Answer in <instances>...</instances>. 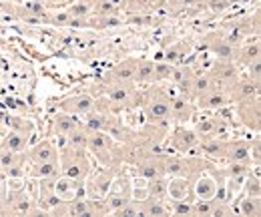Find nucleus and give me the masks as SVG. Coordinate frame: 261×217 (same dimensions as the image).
I'll list each match as a JSON object with an SVG mask.
<instances>
[{
	"instance_id": "f257e3e1",
	"label": "nucleus",
	"mask_w": 261,
	"mask_h": 217,
	"mask_svg": "<svg viewBox=\"0 0 261 217\" xmlns=\"http://www.w3.org/2000/svg\"><path fill=\"white\" fill-rule=\"evenodd\" d=\"M171 101L173 97L163 87H153L141 97V109L145 121L153 125H167L171 121Z\"/></svg>"
},
{
	"instance_id": "f03ea898",
	"label": "nucleus",
	"mask_w": 261,
	"mask_h": 217,
	"mask_svg": "<svg viewBox=\"0 0 261 217\" xmlns=\"http://www.w3.org/2000/svg\"><path fill=\"white\" fill-rule=\"evenodd\" d=\"M59 165L63 175L76 181H85L93 171V161L87 149H70V147L59 149Z\"/></svg>"
},
{
	"instance_id": "7ed1b4c3",
	"label": "nucleus",
	"mask_w": 261,
	"mask_h": 217,
	"mask_svg": "<svg viewBox=\"0 0 261 217\" xmlns=\"http://www.w3.org/2000/svg\"><path fill=\"white\" fill-rule=\"evenodd\" d=\"M105 97L111 103V109L115 113L130 109V107H139L141 105V97L143 93L137 89L135 83H107L105 87Z\"/></svg>"
},
{
	"instance_id": "20e7f679",
	"label": "nucleus",
	"mask_w": 261,
	"mask_h": 217,
	"mask_svg": "<svg viewBox=\"0 0 261 217\" xmlns=\"http://www.w3.org/2000/svg\"><path fill=\"white\" fill-rule=\"evenodd\" d=\"M197 147H199V137L191 127L175 125V129L169 133V151L189 155V153H197Z\"/></svg>"
},
{
	"instance_id": "39448f33",
	"label": "nucleus",
	"mask_w": 261,
	"mask_h": 217,
	"mask_svg": "<svg viewBox=\"0 0 261 217\" xmlns=\"http://www.w3.org/2000/svg\"><path fill=\"white\" fill-rule=\"evenodd\" d=\"M119 171L115 167H102L98 171H91V175L85 179V195L87 197H97V199H105V195L109 193L111 183L115 179Z\"/></svg>"
},
{
	"instance_id": "423d86ee",
	"label": "nucleus",
	"mask_w": 261,
	"mask_h": 217,
	"mask_svg": "<svg viewBox=\"0 0 261 217\" xmlns=\"http://www.w3.org/2000/svg\"><path fill=\"white\" fill-rule=\"evenodd\" d=\"M6 209H8L10 213H20V215H36V213H42V209L36 205V201L29 195V191H27L24 187L10 189V191H8Z\"/></svg>"
},
{
	"instance_id": "0eeeda50",
	"label": "nucleus",
	"mask_w": 261,
	"mask_h": 217,
	"mask_svg": "<svg viewBox=\"0 0 261 217\" xmlns=\"http://www.w3.org/2000/svg\"><path fill=\"white\" fill-rule=\"evenodd\" d=\"M235 115L249 131L259 135V94L235 103Z\"/></svg>"
},
{
	"instance_id": "6e6552de",
	"label": "nucleus",
	"mask_w": 261,
	"mask_h": 217,
	"mask_svg": "<svg viewBox=\"0 0 261 217\" xmlns=\"http://www.w3.org/2000/svg\"><path fill=\"white\" fill-rule=\"evenodd\" d=\"M209 75L213 77L217 87L227 89L239 79V66L231 59H215L211 68H209Z\"/></svg>"
},
{
	"instance_id": "1a4fd4ad",
	"label": "nucleus",
	"mask_w": 261,
	"mask_h": 217,
	"mask_svg": "<svg viewBox=\"0 0 261 217\" xmlns=\"http://www.w3.org/2000/svg\"><path fill=\"white\" fill-rule=\"evenodd\" d=\"M191 197L193 199H217L219 197V181L207 171L197 173L191 179Z\"/></svg>"
},
{
	"instance_id": "9d476101",
	"label": "nucleus",
	"mask_w": 261,
	"mask_h": 217,
	"mask_svg": "<svg viewBox=\"0 0 261 217\" xmlns=\"http://www.w3.org/2000/svg\"><path fill=\"white\" fill-rule=\"evenodd\" d=\"M95 99L93 94L89 93H79V94H70V97H65L61 103H59V111H65V113H70L74 117H83L87 115L89 111L95 109Z\"/></svg>"
},
{
	"instance_id": "9b49d317",
	"label": "nucleus",
	"mask_w": 261,
	"mask_h": 217,
	"mask_svg": "<svg viewBox=\"0 0 261 217\" xmlns=\"http://www.w3.org/2000/svg\"><path fill=\"white\" fill-rule=\"evenodd\" d=\"M193 131L197 133L199 141L203 139H211V137H221L227 133V121L223 117H215V115H209V117H201L195 121Z\"/></svg>"
},
{
	"instance_id": "f8f14e48",
	"label": "nucleus",
	"mask_w": 261,
	"mask_h": 217,
	"mask_svg": "<svg viewBox=\"0 0 261 217\" xmlns=\"http://www.w3.org/2000/svg\"><path fill=\"white\" fill-rule=\"evenodd\" d=\"M227 93L229 103H239V101H245V99H251V97H257L259 94V81H253L249 77H239L231 87L225 89Z\"/></svg>"
},
{
	"instance_id": "ddd939ff",
	"label": "nucleus",
	"mask_w": 261,
	"mask_h": 217,
	"mask_svg": "<svg viewBox=\"0 0 261 217\" xmlns=\"http://www.w3.org/2000/svg\"><path fill=\"white\" fill-rule=\"evenodd\" d=\"M227 143H229V139H225V135H221V137H211V139H203V141H199L197 153H201L205 159H211V161H225Z\"/></svg>"
},
{
	"instance_id": "4468645a",
	"label": "nucleus",
	"mask_w": 261,
	"mask_h": 217,
	"mask_svg": "<svg viewBox=\"0 0 261 217\" xmlns=\"http://www.w3.org/2000/svg\"><path fill=\"white\" fill-rule=\"evenodd\" d=\"M24 157H27V165L29 163H42V161H55V159H59V147L55 145L53 139H44V141H38L36 145H33L31 149L27 147Z\"/></svg>"
},
{
	"instance_id": "2eb2a0df",
	"label": "nucleus",
	"mask_w": 261,
	"mask_h": 217,
	"mask_svg": "<svg viewBox=\"0 0 261 217\" xmlns=\"http://www.w3.org/2000/svg\"><path fill=\"white\" fill-rule=\"evenodd\" d=\"M55 193L61 201H68V199H74V197H81L85 195V181H76V179H70L66 175H57L55 177Z\"/></svg>"
},
{
	"instance_id": "dca6fc26",
	"label": "nucleus",
	"mask_w": 261,
	"mask_h": 217,
	"mask_svg": "<svg viewBox=\"0 0 261 217\" xmlns=\"http://www.w3.org/2000/svg\"><path fill=\"white\" fill-rule=\"evenodd\" d=\"M195 115V101L177 94L171 101V121H175L177 125H185L187 121H191Z\"/></svg>"
},
{
	"instance_id": "f3484780",
	"label": "nucleus",
	"mask_w": 261,
	"mask_h": 217,
	"mask_svg": "<svg viewBox=\"0 0 261 217\" xmlns=\"http://www.w3.org/2000/svg\"><path fill=\"white\" fill-rule=\"evenodd\" d=\"M195 103L199 105V109H203V111H217V109H223L225 105H229V99L225 89L213 87L207 93L199 94L195 99Z\"/></svg>"
},
{
	"instance_id": "a211bd4d",
	"label": "nucleus",
	"mask_w": 261,
	"mask_h": 217,
	"mask_svg": "<svg viewBox=\"0 0 261 217\" xmlns=\"http://www.w3.org/2000/svg\"><path fill=\"white\" fill-rule=\"evenodd\" d=\"M137 61L139 59H125L119 64H115L107 77H105V83H133L135 79V70H137Z\"/></svg>"
},
{
	"instance_id": "6ab92c4d",
	"label": "nucleus",
	"mask_w": 261,
	"mask_h": 217,
	"mask_svg": "<svg viewBox=\"0 0 261 217\" xmlns=\"http://www.w3.org/2000/svg\"><path fill=\"white\" fill-rule=\"evenodd\" d=\"M81 125V119L70 115V113H65V111H59L53 119H50V127H48V135L53 137H66L74 127Z\"/></svg>"
},
{
	"instance_id": "aec40b11",
	"label": "nucleus",
	"mask_w": 261,
	"mask_h": 217,
	"mask_svg": "<svg viewBox=\"0 0 261 217\" xmlns=\"http://www.w3.org/2000/svg\"><path fill=\"white\" fill-rule=\"evenodd\" d=\"M191 199V179L187 177H167V201Z\"/></svg>"
},
{
	"instance_id": "412c9836",
	"label": "nucleus",
	"mask_w": 261,
	"mask_h": 217,
	"mask_svg": "<svg viewBox=\"0 0 261 217\" xmlns=\"http://www.w3.org/2000/svg\"><path fill=\"white\" fill-rule=\"evenodd\" d=\"M205 46L217 59H231L233 61V57H235V44H231L223 34H209V36H205Z\"/></svg>"
},
{
	"instance_id": "4be33fe9",
	"label": "nucleus",
	"mask_w": 261,
	"mask_h": 217,
	"mask_svg": "<svg viewBox=\"0 0 261 217\" xmlns=\"http://www.w3.org/2000/svg\"><path fill=\"white\" fill-rule=\"evenodd\" d=\"M57 175H61L59 159L42 161V163H29V169L24 173V177H31V179H50V177H57Z\"/></svg>"
},
{
	"instance_id": "5701e85b",
	"label": "nucleus",
	"mask_w": 261,
	"mask_h": 217,
	"mask_svg": "<svg viewBox=\"0 0 261 217\" xmlns=\"http://www.w3.org/2000/svg\"><path fill=\"white\" fill-rule=\"evenodd\" d=\"M259 59V42H257V36L253 40H247V42H239L235 46V57L233 61L237 66H245L251 61Z\"/></svg>"
},
{
	"instance_id": "b1692460",
	"label": "nucleus",
	"mask_w": 261,
	"mask_h": 217,
	"mask_svg": "<svg viewBox=\"0 0 261 217\" xmlns=\"http://www.w3.org/2000/svg\"><path fill=\"white\" fill-rule=\"evenodd\" d=\"M227 161H251V141L249 139H229Z\"/></svg>"
},
{
	"instance_id": "393cba45",
	"label": "nucleus",
	"mask_w": 261,
	"mask_h": 217,
	"mask_svg": "<svg viewBox=\"0 0 261 217\" xmlns=\"http://www.w3.org/2000/svg\"><path fill=\"white\" fill-rule=\"evenodd\" d=\"M133 83L137 87L155 85V61H151V59H139L137 61V70H135Z\"/></svg>"
},
{
	"instance_id": "a878e982",
	"label": "nucleus",
	"mask_w": 261,
	"mask_h": 217,
	"mask_svg": "<svg viewBox=\"0 0 261 217\" xmlns=\"http://www.w3.org/2000/svg\"><path fill=\"white\" fill-rule=\"evenodd\" d=\"M139 201V209H141V215L147 217H161V215H169L171 209L167 205V201L163 199H153V197H143V199H137Z\"/></svg>"
},
{
	"instance_id": "bb28decb",
	"label": "nucleus",
	"mask_w": 261,
	"mask_h": 217,
	"mask_svg": "<svg viewBox=\"0 0 261 217\" xmlns=\"http://www.w3.org/2000/svg\"><path fill=\"white\" fill-rule=\"evenodd\" d=\"M113 115H115V113H105V111L93 109V111H89L87 115H83V117H81V125H83L89 133L105 131V127H107L109 119H111Z\"/></svg>"
},
{
	"instance_id": "cd10ccee",
	"label": "nucleus",
	"mask_w": 261,
	"mask_h": 217,
	"mask_svg": "<svg viewBox=\"0 0 261 217\" xmlns=\"http://www.w3.org/2000/svg\"><path fill=\"white\" fill-rule=\"evenodd\" d=\"M29 139L27 135H20V133H14V131H8L6 137L2 139L0 143V151H12V153H22L27 151L29 147Z\"/></svg>"
},
{
	"instance_id": "c85d7f7f",
	"label": "nucleus",
	"mask_w": 261,
	"mask_h": 217,
	"mask_svg": "<svg viewBox=\"0 0 261 217\" xmlns=\"http://www.w3.org/2000/svg\"><path fill=\"white\" fill-rule=\"evenodd\" d=\"M65 139V147H70V149H87V145H89V131L83 127V125H79V127H74Z\"/></svg>"
},
{
	"instance_id": "c756f323",
	"label": "nucleus",
	"mask_w": 261,
	"mask_h": 217,
	"mask_svg": "<svg viewBox=\"0 0 261 217\" xmlns=\"http://www.w3.org/2000/svg\"><path fill=\"white\" fill-rule=\"evenodd\" d=\"M237 213L243 217H259L261 215V197L243 195L237 203Z\"/></svg>"
},
{
	"instance_id": "7c9ffc66",
	"label": "nucleus",
	"mask_w": 261,
	"mask_h": 217,
	"mask_svg": "<svg viewBox=\"0 0 261 217\" xmlns=\"http://www.w3.org/2000/svg\"><path fill=\"white\" fill-rule=\"evenodd\" d=\"M213 87H217V85H215L213 77L209 75V70H205V73H195V75H193V83H191L193 101H195L199 94L207 93V91H209V89H213Z\"/></svg>"
},
{
	"instance_id": "2f4dec72",
	"label": "nucleus",
	"mask_w": 261,
	"mask_h": 217,
	"mask_svg": "<svg viewBox=\"0 0 261 217\" xmlns=\"http://www.w3.org/2000/svg\"><path fill=\"white\" fill-rule=\"evenodd\" d=\"M4 119H6L8 131H14V133H20V135H27V137L33 135L34 127L29 119H24V117H16V115H6Z\"/></svg>"
},
{
	"instance_id": "473e14b6",
	"label": "nucleus",
	"mask_w": 261,
	"mask_h": 217,
	"mask_svg": "<svg viewBox=\"0 0 261 217\" xmlns=\"http://www.w3.org/2000/svg\"><path fill=\"white\" fill-rule=\"evenodd\" d=\"M243 193L249 195V197H261V181H259V175L255 171H249L243 179Z\"/></svg>"
},
{
	"instance_id": "72a5a7b5",
	"label": "nucleus",
	"mask_w": 261,
	"mask_h": 217,
	"mask_svg": "<svg viewBox=\"0 0 261 217\" xmlns=\"http://www.w3.org/2000/svg\"><path fill=\"white\" fill-rule=\"evenodd\" d=\"M66 12L72 16V18H89L93 14V4L89 0H76L74 4H70L66 8Z\"/></svg>"
},
{
	"instance_id": "f704fd0d",
	"label": "nucleus",
	"mask_w": 261,
	"mask_h": 217,
	"mask_svg": "<svg viewBox=\"0 0 261 217\" xmlns=\"http://www.w3.org/2000/svg\"><path fill=\"white\" fill-rule=\"evenodd\" d=\"M213 207H215V199H195L191 201V215L211 217Z\"/></svg>"
},
{
	"instance_id": "c9c22d12",
	"label": "nucleus",
	"mask_w": 261,
	"mask_h": 217,
	"mask_svg": "<svg viewBox=\"0 0 261 217\" xmlns=\"http://www.w3.org/2000/svg\"><path fill=\"white\" fill-rule=\"evenodd\" d=\"M175 73V64L171 62H155V83H167L173 79Z\"/></svg>"
},
{
	"instance_id": "e433bc0d",
	"label": "nucleus",
	"mask_w": 261,
	"mask_h": 217,
	"mask_svg": "<svg viewBox=\"0 0 261 217\" xmlns=\"http://www.w3.org/2000/svg\"><path fill=\"white\" fill-rule=\"evenodd\" d=\"M185 57V46L183 44H177V46H171L167 53H165V61L171 62V64H177Z\"/></svg>"
},
{
	"instance_id": "4c0bfd02",
	"label": "nucleus",
	"mask_w": 261,
	"mask_h": 217,
	"mask_svg": "<svg viewBox=\"0 0 261 217\" xmlns=\"http://www.w3.org/2000/svg\"><path fill=\"white\" fill-rule=\"evenodd\" d=\"M245 68H247V75H245V77H249V79H253V81H259L261 59H255V61H251L249 64H245Z\"/></svg>"
},
{
	"instance_id": "58836bf2",
	"label": "nucleus",
	"mask_w": 261,
	"mask_h": 217,
	"mask_svg": "<svg viewBox=\"0 0 261 217\" xmlns=\"http://www.w3.org/2000/svg\"><path fill=\"white\" fill-rule=\"evenodd\" d=\"M205 2H207V6H209L211 10H215V12H223L229 6V0H205Z\"/></svg>"
},
{
	"instance_id": "ea45409f",
	"label": "nucleus",
	"mask_w": 261,
	"mask_h": 217,
	"mask_svg": "<svg viewBox=\"0 0 261 217\" xmlns=\"http://www.w3.org/2000/svg\"><path fill=\"white\" fill-rule=\"evenodd\" d=\"M181 6H195V4H199L201 0H177Z\"/></svg>"
}]
</instances>
